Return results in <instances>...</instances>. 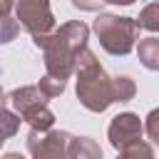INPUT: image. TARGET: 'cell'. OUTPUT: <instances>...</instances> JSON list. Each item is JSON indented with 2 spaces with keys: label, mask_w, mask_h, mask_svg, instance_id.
Returning <instances> with one entry per match:
<instances>
[{
  "label": "cell",
  "mask_w": 159,
  "mask_h": 159,
  "mask_svg": "<svg viewBox=\"0 0 159 159\" xmlns=\"http://www.w3.org/2000/svg\"><path fill=\"white\" fill-rule=\"evenodd\" d=\"M137 22H139V27H142V30L159 32V0H157V2H149L147 7H142V12H139Z\"/></svg>",
  "instance_id": "7c38bea8"
},
{
  "label": "cell",
  "mask_w": 159,
  "mask_h": 159,
  "mask_svg": "<svg viewBox=\"0 0 159 159\" xmlns=\"http://www.w3.org/2000/svg\"><path fill=\"white\" fill-rule=\"evenodd\" d=\"M20 114L15 112V109H10V107H5L2 109V127H5V139H10L12 134H15V129L20 127Z\"/></svg>",
  "instance_id": "5bb4252c"
},
{
  "label": "cell",
  "mask_w": 159,
  "mask_h": 159,
  "mask_svg": "<svg viewBox=\"0 0 159 159\" xmlns=\"http://www.w3.org/2000/svg\"><path fill=\"white\" fill-rule=\"evenodd\" d=\"M92 30H94L104 52H109L114 57H124L139 45V30L142 27L134 17H119V15L99 12L92 22Z\"/></svg>",
  "instance_id": "3957f363"
},
{
  "label": "cell",
  "mask_w": 159,
  "mask_h": 159,
  "mask_svg": "<svg viewBox=\"0 0 159 159\" xmlns=\"http://www.w3.org/2000/svg\"><path fill=\"white\" fill-rule=\"evenodd\" d=\"M70 142L72 137L62 129H47V132L30 129L27 152L32 159H70Z\"/></svg>",
  "instance_id": "8992f818"
},
{
  "label": "cell",
  "mask_w": 159,
  "mask_h": 159,
  "mask_svg": "<svg viewBox=\"0 0 159 159\" xmlns=\"http://www.w3.org/2000/svg\"><path fill=\"white\" fill-rule=\"evenodd\" d=\"M144 132H147V137H149L154 144H159V107L147 114V119H144Z\"/></svg>",
  "instance_id": "9a60e30c"
},
{
  "label": "cell",
  "mask_w": 159,
  "mask_h": 159,
  "mask_svg": "<svg viewBox=\"0 0 159 159\" xmlns=\"http://www.w3.org/2000/svg\"><path fill=\"white\" fill-rule=\"evenodd\" d=\"M70 159H102V147L92 137H72Z\"/></svg>",
  "instance_id": "ba28073f"
},
{
  "label": "cell",
  "mask_w": 159,
  "mask_h": 159,
  "mask_svg": "<svg viewBox=\"0 0 159 159\" xmlns=\"http://www.w3.org/2000/svg\"><path fill=\"white\" fill-rule=\"evenodd\" d=\"M72 5L77 10H84V12H99L107 5V0H72Z\"/></svg>",
  "instance_id": "e0dca14e"
},
{
  "label": "cell",
  "mask_w": 159,
  "mask_h": 159,
  "mask_svg": "<svg viewBox=\"0 0 159 159\" xmlns=\"http://www.w3.org/2000/svg\"><path fill=\"white\" fill-rule=\"evenodd\" d=\"M15 2H17V0H2V17L10 15V10L15 7Z\"/></svg>",
  "instance_id": "ac0fdd59"
},
{
  "label": "cell",
  "mask_w": 159,
  "mask_h": 159,
  "mask_svg": "<svg viewBox=\"0 0 159 159\" xmlns=\"http://www.w3.org/2000/svg\"><path fill=\"white\" fill-rule=\"evenodd\" d=\"M77 99L84 109L102 114L114 99V77L104 72L92 50H84L77 60Z\"/></svg>",
  "instance_id": "7a4b0ae2"
},
{
  "label": "cell",
  "mask_w": 159,
  "mask_h": 159,
  "mask_svg": "<svg viewBox=\"0 0 159 159\" xmlns=\"http://www.w3.org/2000/svg\"><path fill=\"white\" fill-rule=\"evenodd\" d=\"M20 32V22L17 20H12L10 15L7 17H2V32H0V42H10V40H15V35Z\"/></svg>",
  "instance_id": "2e32d148"
},
{
  "label": "cell",
  "mask_w": 159,
  "mask_h": 159,
  "mask_svg": "<svg viewBox=\"0 0 159 159\" xmlns=\"http://www.w3.org/2000/svg\"><path fill=\"white\" fill-rule=\"evenodd\" d=\"M137 57H139V62L147 70L159 72V37H144V40H139Z\"/></svg>",
  "instance_id": "9c48e42d"
},
{
  "label": "cell",
  "mask_w": 159,
  "mask_h": 159,
  "mask_svg": "<svg viewBox=\"0 0 159 159\" xmlns=\"http://www.w3.org/2000/svg\"><path fill=\"white\" fill-rule=\"evenodd\" d=\"M5 107L15 109L30 124V129L47 132L55 124V114L47 107V97L40 92L37 84H27V87H17V89L7 92L5 94Z\"/></svg>",
  "instance_id": "277c9868"
},
{
  "label": "cell",
  "mask_w": 159,
  "mask_h": 159,
  "mask_svg": "<svg viewBox=\"0 0 159 159\" xmlns=\"http://www.w3.org/2000/svg\"><path fill=\"white\" fill-rule=\"evenodd\" d=\"M109 5H132L134 0H107Z\"/></svg>",
  "instance_id": "d6986e66"
},
{
  "label": "cell",
  "mask_w": 159,
  "mask_h": 159,
  "mask_svg": "<svg viewBox=\"0 0 159 159\" xmlns=\"http://www.w3.org/2000/svg\"><path fill=\"white\" fill-rule=\"evenodd\" d=\"M134 94H137L134 80L127 77V75H117L114 77V99L117 102H129V99H134Z\"/></svg>",
  "instance_id": "4fadbf2b"
},
{
  "label": "cell",
  "mask_w": 159,
  "mask_h": 159,
  "mask_svg": "<svg viewBox=\"0 0 159 159\" xmlns=\"http://www.w3.org/2000/svg\"><path fill=\"white\" fill-rule=\"evenodd\" d=\"M87 40H89V27L82 20H70L50 35L32 37V42L45 55L47 75L60 80H70V75L77 72V60L87 50Z\"/></svg>",
  "instance_id": "6da1fadb"
},
{
  "label": "cell",
  "mask_w": 159,
  "mask_h": 159,
  "mask_svg": "<svg viewBox=\"0 0 159 159\" xmlns=\"http://www.w3.org/2000/svg\"><path fill=\"white\" fill-rule=\"evenodd\" d=\"M15 17L22 30H27L32 37H42L55 32V15L50 10V0H17L15 2Z\"/></svg>",
  "instance_id": "5b68a950"
},
{
  "label": "cell",
  "mask_w": 159,
  "mask_h": 159,
  "mask_svg": "<svg viewBox=\"0 0 159 159\" xmlns=\"http://www.w3.org/2000/svg\"><path fill=\"white\" fill-rule=\"evenodd\" d=\"M2 159H25V157H22V154H17V152H7Z\"/></svg>",
  "instance_id": "ffe728a7"
},
{
  "label": "cell",
  "mask_w": 159,
  "mask_h": 159,
  "mask_svg": "<svg viewBox=\"0 0 159 159\" xmlns=\"http://www.w3.org/2000/svg\"><path fill=\"white\" fill-rule=\"evenodd\" d=\"M142 132H144V124H142L139 114H134V112H122V114H117V117L109 122L107 137H109V144L119 152V149L139 142V139H142Z\"/></svg>",
  "instance_id": "52a82bcc"
},
{
  "label": "cell",
  "mask_w": 159,
  "mask_h": 159,
  "mask_svg": "<svg viewBox=\"0 0 159 159\" xmlns=\"http://www.w3.org/2000/svg\"><path fill=\"white\" fill-rule=\"evenodd\" d=\"M117 159H154V149H152V144H149V142L139 139V142H134V144H129V147L119 149Z\"/></svg>",
  "instance_id": "30bf717a"
},
{
  "label": "cell",
  "mask_w": 159,
  "mask_h": 159,
  "mask_svg": "<svg viewBox=\"0 0 159 159\" xmlns=\"http://www.w3.org/2000/svg\"><path fill=\"white\" fill-rule=\"evenodd\" d=\"M37 87H40V92H42L47 99H55V97H60V94L65 92L67 80H60V77H52V75H47V72H45V75L40 77Z\"/></svg>",
  "instance_id": "8fae6325"
}]
</instances>
